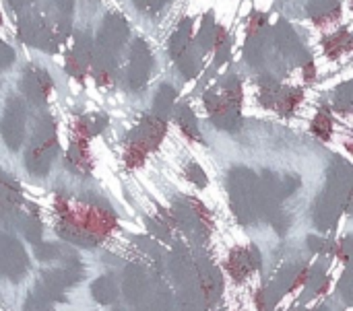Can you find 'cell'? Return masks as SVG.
I'll return each mask as SVG.
<instances>
[{"label":"cell","instance_id":"obj_1","mask_svg":"<svg viewBox=\"0 0 353 311\" xmlns=\"http://www.w3.org/2000/svg\"><path fill=\"white\" fill-rule=\"evenodd\" d=\"M347 194H350V167L343 163V171H339V169L331 171L327 190L319 198L314 219H316V225L321 229H329L337 221L339 208L345 204Z\"/></svg>","mask_w":353,"mask_h":311},{"label":"cell","instance_id":"obj_2","mask_svg":"<svg viewBox=\"0 0 353 311\" xmlns=\"http://www.w3.org/2000/svg\"><path fill=\"white\" fill-rule=\"evenodd\" d=\"M230 190L234 213L242 223H250L259 211V184L254 173L248 169H234L230 178Z\"/></svg>","mask_w":353,"mask_h":311},{"label":"cell","instance_id":"obj_3","mask_svg":"<svg viewBox=\"0 0 353 311\" xmlns=\"http://www.w3.org/2000/svg\"><path fill=\"white\" fill-rule=\"evenodd\" d=\"M56 149H58V144H56L54 124L50 120L37 124L31 147H29V153H27L29 171L35 173V175H46L50 165H52V159L56 155Z\"/></svg>","mask_w":353,"mask_h":311},{"label":"cell","instance_id":"obj_4","mask_svg":"<svg viewBox=\"0 0 353 311\" xmlns=\"http://www.w3.org/2000/svg\"><path fill=\"white\" fill-rule=\"evenodd\" d=\"M128 37V25L126 21L120 17V14H110L105 21H103V27H101V33H99V52H97V58L105 64V68L110 64H114V58L118 54V50L124 45Z\"/></svg>","mask_w":353,"mask_h":311},{"label":"cell","instance_id":"obj_5","mask_svg":"<svg viewBox=\"0 0 353 311\" xmlns=\"http://www.w3.org/2000/svg\"><path fill=\"white\" fill-rule=\"evenodd\" d=\"M0 132L8 149L17 151L23 144V132H25V109L19 99H10L8 107L4 109Z\"/></svg>","mask_w":353,"mask_h":311},{"label":"cell","instance_id":"obj_6","mask_svg":"<svg viewBox=\"0 0 353 311\" xmlns=\"http://www.w3.org/2000/svg\"><path fill=\"white\" fill-rule=\"evenodd\" d=\"M151 72V52L143 39H137L130 54V66H128V85L132 89H141Z\"/></svg>","mask_w":353,"mask_h":311},{"label":"cell","instance_id":"obj_7","mask_svg":"<svg viewBox=\"0 0 353 311\" xmlns=\"http://www.w3.org/2000/svg\"><path fill=\"white\" fill-rule=\"evenodd\" d=\"M25 270H27V256H25L23 246L17 239L4 235V244H2V275L12 279V281H19L21 277H25Z\"/></svg>","mask_w":353,"mask_h":311},{"label":"cell","instance_id":"obj_8","mask_svg":"<svg viewBox=\"0 0 353 311\" xmlns=\"http://www.w3.org/2000/svg\"><path fill=\"white\" fill-rule=\"evenodd\" d=\"M149 291V279L145 270L137 264H130L124 272V283H122V293L130 303H139Z\"/></svg>","mask_w":353,"mask_h":311},{"label":"cell","instance_id":"obj_9","mask_svg":"<svg viewBox=\"0 0 353 311\" xmlns=\"http://www.w3.org/2000/svg\"><path fill=\"white\" fill-rule=\"evenodd\" d=\"M21 89L25 91V95L33 101V103H39L43 101V97L48 95V89H50V78L43 70L39 68H31L25 78L21 81Z\"/></svg>","mask_w":353,"mask_h":311},{"label":"cell","instance_id":"obj_10","mask_svg":"<svg viewBox=\"0 0 353 311\" xmlns=\"http://www.w3.org/2000/svg\"><path fill=\"white\" fill-rule=\"evenodd\" d=\"M261 258H259V250L256 248H248V250H238L232 254L230 260V270L234 275V279L242 281L246 279L254 268H259Z\"/></svg>","mask_w":353,"mask_h":311},{"label":"cell","instance_id":"obj_11","mask_svg":"<svg viewBox=\"0 0 353 311\" xmlns=\"http://www.w3.org/2000/svg\"><path fill=\"white\" fill-rule=\"evenodd\" d=\"M21 35L33 45H43L46 47L48 41H52L48 25H43V21L37 19V17H29V19L21 21Z\"/></svg>","mask_w":353,"mask_h":311},{"label":"cell","instance_id":"obj_12","mask_svg":"<svg viewBox=\"0 0 353 311\" xmlns=\"http://www.w3.org/2000/svg\"><path fill=\"white\" fill-rule=\"evenodd\" d=\"M199 275H201V285H203V295H205V299L207 301H215L217 297H219V293H221V277H219V272H217V268L215 266H211V264H201L199 266Z\"/></svg>","mask_w":353,"mask_h":311},{"label":"cell","instance_id":"obj_13","mask_svg":"<svg viewBox=\"0 0 353 311\" xmlns=\"http://www.w3.org/2000/svg\"><path fill=\"white\" fill-rule=\"evenodd\" d=\"M91 295H93V299L97 303L108 305V303H112L118 297V287H116V283L110 277H101V279H97L91 285Z\"/></svg>","mask_w":353,"mask_h":311},{"label":"cell","instance_id":"obj_14","mask_svg":"<svg viewBox=\"0 0 353 311\" xmlns=\"http://www.w3.org/2000/svg\"><path fill=\"white\" fill-rule=\"evenodd\" d=\"M275 39H277L279 47H281L288 56H292V54H296V52H302L300 41H298L294 29H292L288 23H279V27L275 29Z\"/></svg>","mask_w":353,"mask_h":311},{"label":"cell","instance_id":"obj_15","mask_svg":"<svg viewBox=\"0 0 353 311\" xmlns=\"http://www.w3.org/2000/svg\"><path fill=\"white\" fill-rule=\"evenodd\" d=\"M180 310L205 311V299L201 297V293L196 291L194 285H188L186 289H182V295H180Z\"/></svg>","mask_w":353,"mask_h":311},{"label":"cell","instance_id":"obj_16","mask_svg":"<svg viewBox=\"0 0 353 311\" xmlns=\"http://www.w3.org/2000/svg\"><path fill=\"white\" fill-rule=\"evenodd\" d=\"M294 277H296V268H290V270H283L281 277L269 287V301L275 303L285 291H290L292 283H294Z\"/></svg>","mask_w":353,"mask_h":311},{"label":"cell","instance_id":"obj_17","mask_svg":"<svg viewBox=\"0 0 353 311\" xmlns=\"http://www.w3.org/2000/svg\"><path fill=\"white\" fill-rule=\"evenodd\" d=\"M308 12L314 17V19H327V17H333L339 12V2L337 0H312L308 4Z\"/></svg>","mask_w":353,"mask_h":311},{"label":"cell","instance_id":"obj_18","mask_svg":"<svg viewBox=\"0 0 353 311\" xmlns=\"http://www.w3.org/2000/svg\"><path fill=\"white\" fill-rule=\"evenodd\" d=\"M188 35H190V21H184L182 25H180V29L174 33V37L170 39V52L174 54V56H180L182 52H186V47H188Z\"/></svg>","mask_w":353,"mask_h":311},{"label":"cell","instance_id":"obj_19","mask_svg":"<svg viewBox=\"0 0 353 311\" xmlns=\"http://www.w3.org/2000/svg\"><path fill=\"white\" fill-rule=\"evenodd\" d=\"M172 103H174V87L163 85L159 89V93L155 95V111L163 118L168 114V109L172 107Z\"/></svg>","mask_w":353,"mask_h":311},{"label":"cell","instance_id":"obj_20","mask_svg":"<svg viewBox=\"0 0 353 311\" xmlns=\"http://www.w3.org/2000/svg\"><path fill=\"white\" fill-rule=\"evenodd\" d=\"M178 120H180V126L184 128V132H186L188 136H192V138H196V140L201 138L199 128H196V122H194V114H192L188 107H182V109H180Z\"/></svg>","mask_w":353,"mask_h":311},{"label":"cell","instance_id":"obj_21","mask_svg":"<svg viewBox=\"0 0 353 311\" xmlns=\"http://www.w3.org/2000/svg\"><path fill=\"white\" fill-rule=\"evenodd\" d=\"M21 231L29 242H37L41 237V223L37 219H23L21 221Z\"/></svg>","mask_w":353,"mask_h":311},{"label":"cell","instance_id":"obj_22","mask_svg":"<svg viewBox=\"0 0 353 311\" xmlns=\"http://www.w3.org/2000/svg\"><path fill=\"white\" fill-rule=\"evenodd\" d=\"M58 248L54 246V244H39L37 248H35V256L39 258V260H54V258H58Z\"/></svg>","mask_w":353,"mask_h":311},{"label":"cell","instance_id":"obj_23","mask_svg":"<svg viewBox=\"0 0 353 311\" xmlns=\"http://www.w3.org/2000/svg\"><path fill=\"white\" fill-rule=\"evenodd\" d=\"M12 60H14V52H12L6 43L0 41V66L6 68V66L12 64Z\"/></svg>","mask_w":353,"mask_h":311},{"label":"cell","instance_id":"obj_24","mask_svg":"<svg viewBox=\"0 0 353 311\" xmlns=\"http://www.w3.org/2000/svg\"><path fill=\"white\" fill-rule=\"evenodd\" d=\"M188 178H190L196 186H205V184H207L205 173H203L196 165H190V167H188Z\"/></svg>","mask_w":353,"mask_h":311},{"label":"cell","instance_id":"obj_25","mask_svg":"<svg viewBox=\"0 0 353 311\" xmlns=\"http://www.w3.org/2000/svg\"><path fill=\"white\" fill-rule=\"evenodd\" d=\"M337 101H339V105H341L343 109L350 107V103H352V93L347 91V85H343V87L337 91Z\"/></svg>","mask_w":353,"mask_h":311},{"label":"cell","instance_id":"obj_26","mask_svg":"<svg viewBox=\"0 0 353 311\" xmlns=\"http://www.w3.org/2000/svg\"><path fill=\"white\" fill-rule=\"evenodd\" d=\"M151 227H153V231H155V235H159V237H168V227L161 223V221H151Z\"/></svg>","mask_w":353,"mask_h":311},{"label":"cell","instance_id":"obj_27","mask_svg":"<svg viewBox=\"0 0 353 311\" xmlns=\"http://www.w3.org/2000/svg\"><path fill=\"white\" fill-rule=\"evenodd\" d=\"M54 2L58 4V8L62 12H72V8H74V0H54Z\"/></svg>","mask_w":353,"mask_h":311},{"label":"cell","instance_id":"obj_28","mask_svg":"<svg viewBox=\"0 0 353 311\" xmlns=\"http://www.w3.org/2000/svg\"><path fill=\"white\" fill-rule=\"evenodd\" d=\"M29 2H33V0H8V4H10L12 8H23V6H27Z\"/></svg>","mask_w":353,"mask_h":311},{"label":"cell","instance_id":"obj_29","mask_svg":"<svg viewBox=\"0 0 353 311\" xmlns=\"http://www.w3.org/2000/svg\"><path fill=\"white\" fill-rule=\"evenodd\" d=\"M8 211H10V208H8L6 204H2V202H0V223H2L4 219H6V215H8Z\"/></svg>","mask_w":353,"mask_h":311},{"label":"cell","instance_id":"obj_30","mask_svg":"<svg viewBox=\"0 0 353 311\" xmlns=\"http://www.w3.org/2000/svg\"><path fill=\"white\" fill-rule=\"evenodd\" d=\"M163 4H165V0H151V8H153V10L161 8Z\"/></svg>","mask_w":353,"mask_h":311},{"label":"cell","instance_id":"obj_31","mask_svg":"<svg viewBox=\"0 0 353 311\" xmlns=\"http://www.w3.org/2000/svg\"><path fill=\"white\" fill-rule=\"evenodd\" d=\"M2 244H4V235H0V277H2Z\"/></svg>","mask_w":353,"mask_h":311},{"label":"cell","instance_id":"obj_32","mask_svg":"<svg viewBox=\"0 0 353 311\" xmlns=\"http://www.w3.org/2000/svg\"><path fill=\"white\" fill-rule=\"evenodd\" d=\"M141 311H157V310H155V305H147V308H143Z\"/></svg>","mask_w":353,"mask_h":311},{"label":"cell","instance_id":"obj_33","mask_svg":"<svg viewBox=\"0 0 353 311\" xmlns=\"http://www.w3.org/2000/svg\"><path fill=\"white\" fill-rule=\"evenodd\" d=\"M314 311H329L327 308H319V310H314Z\"/></svg>","mask_w":353,"mask_h":311}]
</instances>
